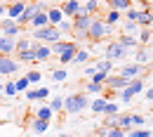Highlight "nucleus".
<instances>
[{"instance_id": "obj_1", "label": "nucleus", "mask_w": 153, "mask_h": 137, "mask_svg": "<svg viewBox=\"0 0 153 137\" xmlns=\"http://www.w3.org/2000/svg\"><path fill=\"white\" fill-rule=\"evenodd\" d=\"M85 106H90V99L85 97V95H68V97L64 99V109H66L68 114H78V111H82Z\"/></svg>"}, {"instance_id": "obj_2", "label": "nucleus", "mask_w": 153, "mask_h": 137, "mask_svg": "<svg viewBox=\"0 0 153 137\" xmlns=\"http://www.w3.org/2000/svg\"><path fill=\"white\" fill-rule=\"evenodd\" d=\"M33 38L42 43H57L61 38V31L57 26H45V28H33Z\"/></svg>"}, {"instance_id": "obj_3", "label": "nucleus", "mask_w": 153, "mask_h": 137, "mask_svg": "<svg viewBox=\"0 0 153 137\" xmlns=\"http://www.w3.org/2000/svg\"><path fill=\"white\" fill-rule=\"evenodd\" d=\"M19 71V61L12 59L10 55H0V76H12Z\"/></svg>"}, {"instance_id": "obj_4", "label": "nucleus", "mask_w": 153, "mask_h": 137, "mask_svg": "<svg viewBox=\"0 0 153 137\" xmlns=\"http://www.w3.org/2000/svg\"><path fill=\"white\" fill-rule=\"evenodd\" d=\"M90 24H92V17H90V14H85V12H80V14L73 17V28L78 31V36H87Z\"/></svg>"}, {"instance_id": "obj_5", "label": "nucleus", "mask_w": 153, "mask_h": 137, "mask_svg": "<svg viewBox=\"0 0 153 137\" xmlns=\"http://www.w3.org/2000/svg\"><path fill=\"white\" fill-rule=\"evenodd\" d=\"M108 31H111V26H108L106 21H92V24H90V28H87V36H90V38H94V40H99V38H104Z\"/></svg>"}, {"instance_id": "obj_6", "label": "nucleus", "mask_w": 153, "mask_h": 137, "mask_svg": "<svg viewBox=\"0 0 153 137\" xmlns=\"http://www.w3.org/2000/svg\"><path fill=\"white\" fill-rule=\"evenodd\" d=\"M141 90H144V80L132 78V80H130V85H127L125 90H120V97H123V102H130V99H132L137 92H141Z\"/></svg>"}, {"instance_id": "obj_7", "label": "nucleus", "mask_w": 153, "mask_h": 137, "mask_svg": "<svg viewBox=\"0 0 153 137\" xmlns=\"http://www.w3.org/2000/svg\"><path fill=\"white\" fill-rule=\"evenodd\" d=\"M38 12H42V5H38V2H36V5H26V10H24V14H21L19 19H17V24H19V26L31 24V19H33Z\"/></svg>"}, {"instance_id": "obj_8", "label": "nucleus", "mask_w": 153, "mask_h": 137, "mask_svg": "<svg viewBox=\"0 0 153 137\" xmlns=\"http://www.w3.org/2000/svg\"><path fill=\"white\" fill-rule=\"evenodd\" d=\"M127 52H130V50H125L120 43H111V45L106 47V57L111 59V61H113V59H123V57H127Z\"/></svg>"}, {"instance_id": "obj_9", "label": "nucleus", "mask_w": 153, "mask_h": 137, "mask_svg": "<svg viewBox=\"0 0 153 137\" xmlns=\"http://www.w3.org/2000/svg\"><path fill=\"white\" fill-rule=\"evenodd\" d=\"M0 28H2V36H7V38H14V36L19 33V24L14 19H10V17L0 21Z\"/></svg>"}, {"instance_id": "obj_10", "label": "nucleus", "mask_w": 153, "mask_h": 137, "mask_svg": "<svg viewBox=\"0 0 153 137\" xmlns=\"http://www.w3.org/2000/svg\"><path fill=\"white\" fill-rule=\"evenodd\" d=\"M139 73H141V64H125V66L120 69V73H118V76H123V78L130 80V78H137Z\"/></svg>"}, {"instance_id": "obj_11", "label": "nucleus", "mask_w": 153, "mask_h": 137, "mask_svg": "<svg viewBox=\"0 0 153 137\" xmlns=\"http://www.w3.org/2000/svg\"><path fill=\"white\" fill-rule=\"evenodd\" d=\"M61 12H64V14L76 17V14H80V12H82V5H80L78 0H66V2L61 5Z\"/></svg>"}, {"instance_id": "obj_12", "label": "nucleus", "mask_w": 153, "mask_h": 137, "mask_svg": "<svg viewBox=\"0 0 153 137\" xmlns=\"http://www.w3.org/2000/svg\"><path fill=\"white\" fill-rule=\"evenodd\" d=\"M14 50H17V40L7 38V36L0 33V55H10V52H14Z\"/></svg>"}, {"instance_id": "obj_13", "label": "nucleus", "mask_w": 153, "mask_h": 137, "mask_svg": "<svg viewBox=\"0 0 153 137\" xmlns=\"http://www.w3.org/2000/svg\"><path fill=\"white\" fill-rule=\"evenodd\" d=\"M106 85H108L111 90H125V88L130 85V80L123 78V76H108V78H106Z\"/></svg>"}, {"instance_id": "obj_14", "label": "nucleus", "mask_w": 153, "mask_h": 137, "mask_svg": "<svg viewBox=\"0 0 153 137\" xmlns=\"http://www.w3.org/2000/svg\"><path fill=\"white\" fill-rule=\"evenodd\" d=\"M76 52H78V45H76V43H68V47L59 55V61H61V64H71L73 57H76Z\"/></svg>"}, {"instance_id": "obj_15", "label": "nucleus", "mask_w": 153, "mask_h": 137, "mask_svg": "<svg viewBox=\"0 0 153 137\" xmlns=\"http://www.w3.org/2000/svg\"><path fill=\"white\" fill-rule=\"evenodd\" d=\"M24 10H26V2H12V5L7 7V17L17 21L21 14H24Z\"/></svg>"}, {"instance_id": "obj_16", "label": "nucleus", "mask_w": 153, "mask_h": 137, "mask_svg": "<svg viewBox=\"0 0 153 137\" xmlns=\"http://www.w3.org/2000/svg\"><path fill=\"white\" fill-rule=\"evenodd\" d=\"M33 50H36V61H45V59L52 55V50L42 43H33Z\"/></svg>"}, {"instance_id": "obj_17", "label": "nucleus", "mask_w": 153, "mask_h": 137, "mask_svg": "<svg viewBox=\"0 0 153 137\" xmlns=\"http://www.w3.org/2000/svg\"><path fill=\"white\" fill-rule=\"evenodd\" d=\"M47 19H50V26H59V24L64 21V12H61V7H52V10H47Z\"/></svg>"}, {"instance_id": "obj_18", "label": "nucleus", "mask_w": 153, "mask_h": 137, "mask_svg": "<svg viewBox=\"0 0 153 137\" xmlns=\"http://www.w3.org/2000/svg\"><path fill=\"white\" fill-rule=\"evenodd\" d=\"M31 26L33 28H45V26H50V19H47V12L42 10V12H38L33 19H31Z\"/></svg>"}, {"instance_id": "obj_19", "label": "nucleus", "mask_w": 153, "mask_h": 137, "mask_svg": "<svg viewBox=\"0 0 153 137\" xmlns=\"http://www.w3.org/2000/svg\"><path fill=\"white\" fill-rule=\"evenodd\" d=\"M137 24H139V26H151V24H153V12H151V7H149V10H144V12H139Z\"/></svg>"}, {"instance_id": "obj_20", "label": "nucleus", "mask_w": 153, "mask_h": 137, "mask_svg": "<svg viewBox=\"0 0 153 137\" xmlns=\"http://www.w3.org/2000/svg\"><path fill=\"white\" fill-rule=\"evenodd\" d=\"M115 128H120V130L132 128V114H130V116H118V114H115Z\"/></svg>"}, {"instance_id": "obj_21", "label": "nucleus", "mask_w": 153, "mask_h": 137, "mask_svg": "<svg viewBox=\"0 0 153 137\" xmlns=\"http://www.w3.org/2000/svg\"><path fill=\"white\" fill-rule=\"evenodd\" d=\"M90 106H92V111H94V114H104V109H106V99H104V97L92 99V102H90Z\"/></svg>"}, {"instance_id": "obj_22", "label": "nucleus", "mask_w": 153, "mask_h": 137, "mask_svg": "<svg viewBox=\"0 0 153 137\" xmlns=\"http://www.w3.org/2000/svg\"><path fill=\"white\" fill-rule=\"evenodd\" d=\"M17 61H36V50H33V47H31V50H24V52H19V59H17Z\"/></svg>"}, {"instance_id": "obj_23", "label": "nucleus", "mask_w": 153, "mask_h": 137, "mask_svg": "<svg viewBox=\"0 0 153 137\" xmlns=\"http://www.w3.org/2000/svg\"><path fill=\"white\" fill-rule=\"evenodd\" d=\"M108 2H111V7L118 10V12H120V10H130V5H132V0H108Z\"/></svg>"}, {"instance_id": "obj_24", "label": "nucleus", "mask_w": 153, "mask_h": 137, "mask_svg": "<svg viewBox=\"0 0 153 137\" xmlns=\"http://www.w3.org/2000/svg\"><path fill=\"white\" fill-rule=\"evenodd\" d=\"M94 69H97V71H104V73H108V71L113 69V61H111V59H104V61H97V64H94Z\"/></svg>"}, {"instance_id": "obj_25", "label": "nucleus", "mask_w": 153, "mask_h": 137, "mask_svg": "<svg viewBox=\"0 0 153 137\" xmlns=\"http://www.w3.org/2000/svg\"><path fill=\"white\" fill-rule=\"evenodd\" d=\"M52 114H54V111H52L50 106H42V109H38L36 118H40V121H50V118H52Z\"/></svg>"}, {"instance_id": "obj_26", "label": "nucleus", "mask_w": 153, "mask_h": 137, "mask_svg": "<svg viewBox=\"0 0 153 137\" xmlns=\"http://www.w3.org/2000/svg\"><path fill=\"white\" fill-rule=\"evenodd\" d=\"M2 92H5L7 97H14V95H17V85H14V80L5 83V85H2Z\"/></svg>"}, {"instance_id": "obj_27", "label": "nucleus", "mask_w": 153, "mask_h": 137, "mask_svg": "<svg viewBox=\"0 0 153 137\" xmlns=\"http://www.w3.org/2000/svg\"><path fill=\"white\" fill-rule=\"evenodd\" d=\"M31 47H33V40H28V38H21V40H17V52L31 50Z\"/></svg>"}, {"instance_id": "obj_28", "label": "nucleus", "mask_w": 153, "mask_h": 137, "mask_svg": "<svg viewBox=\"0 0 153 137\" xmlns=\"http://www.w3.org/2000/svg\"><path fill=\"white\" fill-rule=\"evenodd\" d=\"M118 43H120V45H123L125 50H132L134 45H137V40H134V36H132V38H130V36H123V38L118 40Z\"/></svg>"}, {"instance_id": "obj_29", "label": "nucleus", "mask_w": 153, "mask_h": 137, "mask_svg": "<svg viewBox=\"0 0 153 137\" xmlns=\"http://www.w3.org/2000/svg\"><path fill=\"white\" fill-rule=\"evenodd\" d=\"M14 85H17V92H26V90H28V85H31V83H28V78H26V76H24V78H19V80H14Z\"/></svg>"}, {"instance_id": "obj_30", "label": "nucleus", "mask_w": 153, "mask_h": 137, "mask_svg": "<svg viewBox=\"0 0 153 137\" xmlns=\"http://www.w3.org/2000/svg\"><path fill=\"white\" fill-rule=\"evenodd\" d=\"M130 137H151V130H146V128H130Z\"/></svg>"}, {"instance_id": "obj_31", "label": "nucleus", "mask_w": 153, "mask_h": 137, "mask_svg": "<svg viewBox=\"0 0 153 137\" xmlns=\"http://www.w3.org/2000/svg\"><path fill=\"white\" fill-rule=\"evenodd\" d=\"M47 125H50V121H40V118L33 121V130H36V133H45V130H47Z\"/></svg>"}, {"instance_id": "obj_32", "label": "nucleus", "mask_w": 153, "mask_h": 137, "mask_svg": "<svg viewBox=\"0 0 153 137\" xmlns=\"http://www.w3.org/2000/svg\"><path fill=\"white\" fill-rule=\"evenodd\" d=\"M97 7H99V0H87V2H85V7H82V12H85V14H92Z\"/></svg>"}, {"instance_id": "obj_33", "label": "nucleus", "mask_w": 153, "mask_h": 137, "mask_svg": "<svg viewBox=\"0 0 153 137\" xmlns=\"http://www.w3.org/2000/svg\"><path fill=\"white\" fill-rule=\"evenodd\" d=\"M104 90V83H94V80H90L87 83V92H94V95H99Z\"/></svg>"}, {"instance_id": "obj_34", "label": "nucleus", "mask_w": 153, "mask_h": 137, "mask_svg": "<svg viewBox=\"0 0 153 137\" xmlns=\"http://www.w3.org/2000/svg\"><path fill=\"white\" fill-rule=\"evenodd\" d=\"M118 109H120L118 104H113V102H106V109H104V114H106V116H115V114H118Z\"/></svg>"}, {"instance_id": "obj_35", "label": "nucleus", "mask_w": 153, "mask_h": 137, "mask_svg": "<svg viewBox=\"0 0 153 137\" xmlns=\"http://www.w3.org/2000/svg\"><path fill=\"white\" fill-rule=\"evenodd\" d=\"M50 109H52V111H59V109H64V99H61V97L50 99Z\"/></svg>"}, {"instance_id": "obj_36", "label": "nucleus", "mask_w": 153, "mask_h": 137, "mask_svg": "<svg viewBox=\"0 0 153 137\" xmlns=\"http://www.w3.org/2000/svg\"><path fill=\"white\" fill-rule=\"evenodd\" d=\"M118 19H120V12H118V10H111L108 17H106V24H108V26H111V24H118Z\"/></svg>"}, {"instance_id": "obj_37", "label": "nucleus", "mask_w": 153, "mask_h": 137, "mask_svg": "<svg viewBox=\"0 0 153 137\" xmlns=\"http://www.w3.org/2000/svg\"><path fill=\"white\" fill-rule=\"evenodd\" d=\"M73 59H76L78 64H80V61H87V59H90V52H87V50H78Z\"/></svg>"}, {"instance_id": "obj_38", "label": "nucleus", "mask_w": 153, "mask_h": 137, "mask_svg": "<svg viewBox=\"0 0 153 137\" xmlns=\"http://www.w3.org/2000/svg\"><path fill=\"white\" fill-rule=\"evenodd\" d=\"M26 78H28V83H40L42 76H40V71H28V73H26Z\"/></svg>"}, {"instance_id": "obj_39", "label": "nucleus", "mask_w": 153, "mask_h": 137, "mask_svg": "<svg viewBox=\"0 0 153 137\" xmlns=\"http://www.w3.org/2000/svg\"><path fill=\"white\" fill-rule=\"evenodd\" d=\"M106 78H108V73H104V71H94V73H92V80H94V83H106Z\"/></svg>"}, {"instance_id": "obj_40", "label": "nucleus", "mask_w": 153, "mask_h": 137, "mask_svg": "<svg viewBox=\"0 0 153 137\" xmlns=\"http://www.w3.org/2000/svg\"><path fill=\"white\" fill-rule=\"evenodd\" d=\"M137 31H139V24H137V21H127V24H125V33H137Z\"/></svg>"}, {"instance_id": "obj_41", "label": "nucleus", "mask_w": 153, "mask_h": 137, "mask_svg": "<svg viewBox=\"0 0 153 137\" xmlns=\"http://www.w3.org/2000/svg\"><path fill=\"white\" fill-rule=\"evenodd\" d=\"M132 125H134V128H144V125H146V118L137 114V116H132Z\"/></svg>"}, {"instance_id": "obj_42", "label": "nucleus", "mask_w": 153, "mask_h": 137, "mask_svg": "<svg viewBox=\"0 0 153 137\" xmlns=\"http://www.w3.org/2000/svg\"><path fill=\"white\" fill-rule=\"evenodd\" d=\"M57 28L61 31V33H68V31H73V21H61Z\"/></svg>"}, {"instance_id": "obj_43", "label": "nucleus", "mask_w": 153, "mask_h": 137, "mask_svg": "<svg viewBox=\"0 0 153 137\" xmlns=\"http://www.w3.org/2000/svg\"><path fill=\"white\" fill-rule=\"evenodd\" d=\"M106 137H125V130H120V128H108Z\"/></svg>"}, {"instance_id": "obj_44", "label": "nucleus", "mask_w": 153, "mask_h": 137, "mask_svg": "<svg viewBox=\"0 0 153 137\" xmlns=\"http://www.w3.org/2000/svg\"><path fill=\"white\" fill-rule=\"evenodd\" d=\"M52 78L54 80H66V71H64V69H54V71H52Z\"/></svg>"}, {"instance_id": "obj_45", "label": "nucleus", "mask_w": 153, "mask_h": 137, "mask_svg": "<svg viewBox=\"0 0 153 137\" xmlns=\"http://www.w3.org/2000/svg\"><path fill=\"white\" fill-rule=\"evenodd\" d=\"M45 97H50V90L47 88H38L36 90V99H45Z\"/></svg>"}, {"instance_id": "obj_46", "label": "nucleus", "mask_w": 153, "mask_h": 137, "mask_svg": "<svg viewBox=\"0 0 153 137\" xmlns=\"http://www.w3.org/2000/svg\"><path fill=\"white\" fill-rule=\"evenodd\" d=\"M137 17H139V12L130 7V10H127V21H137Z\"/></svg>"}, {"instance_id": "obj_47", "label": "nucleus", "mask_w": 153, "mask_h": 137, "mask_svg": "<svg viewBox=\"0 0 153 137\" xmlns=\"http://www.w3.org/2000/svg\"><path fill=\"white\" fill-rule=\"evenodd\" d=\"M146 59H149L146 50H139V52H137V61H139V64H141V61H146Z\"/></svg>"}, {"instance_id": "obj_48", "label": "nucleus", "mask_w": 153, "mask_h": 137, "mask_svg": "<svg viewBox=\"0 0 153 137\" xmlns=\"http://www.w3.org/2000/svg\"><path fill=\"white\" fill-rule=\"evenodd\" d=\"M139 38H141V43H146V40L151 38V31H149V28H144V31H141V36H139Z\"/></svg>"}, {"instance_id": "obj_49", "label": "nucleus", "mask_w": 153, "mask_h": 137, "mask_svg": "<svg viewBox=\"0 0 153 137\" xmlns=\"http://www.w3.org/2000/svg\"><path fill=\"white\" fill-rule=\"evenodd\" d=\"M26 99L33 102V99H36V90H26Z\"/></svg>"}, {"instance_id": "obj_50", "label": "nucleus", "mask_w": 153, "mask_h": 137, "mask_svg": "<svg viewBox=\"0 0 153 137\" xmlns=\"http://www.w3.org/2000/svg\"><path fill=\"white\" fill-rule=\"evenodd\" d=\"M146 99H153V88H149V90H146Z\"/></svg>"}, {"instance_id": "obj_51", "label": "nucleus", "mask_w": 153, "mask_h": 137, "mask_svg": "<svg viewBox=\"0 0 153 137\" xmlns=\"http://www.w3.org/2000/svg\"><path fill=\"white\" fill-rule=\"evenodd\" d=\"M2 14H7V7H5V5H0V17H2Z\"/></svg>"}, {"instance_id": "obj_52", "label": "nucleus", "mask_w": 153, "mask_h": 137, "mask_svg": "<svg viewBox=\"0 0 153 137\" xmlns=\"http://www.w3.org/2000/svg\"><path fill=\"white\" fill-rule=\"evenodd\" d=\"M141 2H144V5H149V7H151V0H141Z\"/></svg>"}, {"instance_id": "obj_53", "label": "nucleus", "mask_w": 153, "mask_h": 137, "mask_svg": "<svg viewBox=\"0 0 153 137\" xmlns=\"http://www.w3.org/2000/svg\"><path fill=\"white\" fill-rule=\"evenodd\" d=\"M0 92H2V83H0Z\"/></svg>"}, {"instance_id": "obj_54", "label": "nucleus", "mask_w": 153, "mask_h": 137, "mask_svg": "<svg viewBox=\"0 0 153 137\" xmlns=\"http://www.w3.org/2000/svg\"><path fill=\"white\" fill-rule=\"evenodd\" d=\"M151 83H153V78H151Z\"/></svg>"}]
</instances>
